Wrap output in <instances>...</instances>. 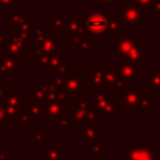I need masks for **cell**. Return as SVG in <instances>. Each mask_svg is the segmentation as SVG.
<instances>
[{"instance_id":"obj_1","label":"cell","mask_w":160,"mask_h":160,"mask_svg":"<svg viewBox=\"0 0 160 160\" xmlns=\"http://www.w3.org/2000/svg\"><path fill=\"white\" fill-rule=\"evenodd\" d=\"M115 94L121 95L122 100V104L118 105V111H144L155 105V100L151 99L149 94L144 92L142 88H122L120 90H116Z\"/></svg>"},{"instance_id":"obj_2","label":"cell","mask_w":160,"mask_h":160,"mask_svg":"<svg viewBox=\"0 0 160 160\" xmlns=\"http://www.w3.org/2000/svg\"><path fill=\"white\" fill-rule=\"evenodd\" d=\"M91 92L94 95L92 104L98 116H111L116 114V94H105L102 88H94Z\"/></svg>"},{"instance_id":"obj_3","label":"cell","mask_w":160,"mask_h":160,"mask_svg":"<svg viewBox=\"0 0 160 160\" xmlns=\"http://www.w3.org/2000/svg\"><path fill=\"white\" fill-rule=\"evenodd\" d=\"M65 92H68L70 100H76V94H82L85 95L88 92V86H86V79L82 76L80 71H68L62 88Z\"/></svg>"},{"instance_id":"obj_4","label":"cell","mask_w":160,"mask_h":160,"mask_svg":"<svg viewBox=\"0 0 160 160\" xmlns=\"http://www.w3.org/2000/svg\"><path fill=\"white\" fill-rule=\"evenodd\" d=\"M84 25L90 36H102L108 30V19L105 12L94 8L84 20Z\"/></svg>"},{"instance_id":"obj_5","label":"cell","mask_w":160,"mask_h":160,"mask_svg":"<svg viewBox=\"0 0 160 160\" xmlns=\"http://www.w3.org/2000/svg\"><path fill=\"white\" fill-rule=\"evenodd\" d=\"M120 156L126 158V160H160V156L155 154V146L150 144L128 145L120 152Z\"/></svg>"},{"instance_id":"obj_6","label":"cell","mask_w":160,"mask_h":160,"mask_svg":"<svg viewBox=\"0 0 160 160\" xmlns=\"http://www.w3.org/2000/svg\"><path fill=\"white\" fill-rule=\"evenodd\" d=\"M120 22L121 26H142L144 25V14L142 9L135 4L121 2L120 11Z\"/></svg>"},{"instance_id":"obj_7","label":"cell","mask_w":160,"mask_h":160,"mask_svg":"<svg viewBox=\"0 0 160 160\" xmlns=\"http://www.w3.org/2000/svg\"><path fill=\"white\" fill-rule=\"evenodd\" d=\"M92 105V100L90 99H82V100H75V104L70 109V128H82L86 122V114L89 108Z\"/></svg>"},{"instance_id":"obj_8","label":"cell","mask_w":160,"mask_h":160,"mask_svg":"<svg viewBox=\"0 0 160 160\" xmlns=\"http://www.w3.org/2000/svg\"><path fill=\"white\" fill-rule=\"evenodd\" d=\"M92 38L88 34H76L74 36H71V41H70V48L75 50V52L78 55H91L92 54Z\"/></svg>"},{"instance_id":"obj_9","label":"cell","mask_w":160,"mask_h":160,"mask_svg":"<svg viewBox=\"0 0 160 160\" xmlns=\"http://www.w3.org/2000/svg\"><path fill=\"white\" fill-rule=\"evenodd\" d=\"M101 70L104 74V84L102 89H115L120 90L125 88V84L119 80L118 75V65H101Z\"/></svg>"},{"instance_id":"obj_10","label":"cell","mask_w":160,"mask_h":160,"mask_svg":"<svg viewBox=\"0 0 160 160\" xmlns=\"http://www.w3.org/2000/svg\"><path fill=\"white\" fill-rule=\"evenodd\" d=\"M148 59H150V55L144 52V44L141 41H138L129 50V52L120 60V62H129L139 66V65H144V61Z\"/></svg>"},{"instance_id":"obj_11","label":"cell","mask_w":160,"mask_h":160,"mask_svg":"<svg viewBox=\"0 0 160 160\" xmlns=\"http://www.w3.org/2000/svg\"><path fill=\"white\" fill-rule=\"evenodd\" d=\"M142 89H146L149 94L160 95V65H155V68L142 78Z\"/></svg>"},{"instance_id":"obj_12","label":"cell","mask_w":160,"mask_h":160,"mask_svg":"<svg viewBox=\"0 0 160 160\" xmlns=\"http://www.w3.org/2000/svg\"><path fill=\"white\" fill-rule=\"evenodd\" d=\"M118 75H119V80L124 84L139 81V78H138L139 70H138V66L134 64L120 62V65H118Z\"/></svg>"},{"instance_id":"obj_13","label":"cell","mask_w":160,"mask_h":160,"mask_svg":"<svg viewBox=\"0 0 160 160\" xmlns=\"http://www.w3.org/2000/svg\"><path fill=\"white\" fill-rule=\"evenodd\" d=\"M64 108L61 106L60 102L54 101V102H46L42 105V115L46 118L49 122H59V120L64 116Z\"/></svg>"},{"instance_id":"obj_14","label":"cell","mask_w":160,"mask_h":160,"mask_svg":"<svg viewBox=\"0 0 160 160\" xmlns=\"http://www.w3.org/2000/svg\"><path fill=\"white\" fill-rule=\"evenodd\" d=\"M84 20L81 19L80 14H71L69 16L68 20H65V25H64V35L66 38H71L75 34H78L82 28H84Z\"/></svg>"},{"instance_id":"obj_15","label":"cell","mask_w":160,"mask_h":160,"mask_svg":"<svg viewBox=\"0 0 160 160\" xmlns=\"http://www.w3.org/2000/svg\"><path fill=\"white\" fill-rule=\"evenodd\" d=\"M138 41H139L138 36H128V38H119V39H116L115 59L116 60H121Z\"/></svg>"},{"instance_id":"obj_16","label":"cell","mask_w":160,"mask_h":160,"mask_svg":"<svg viewBox=\"0 0 160 160\" xmlns=\"http://www.w3.org/2000/svg\"><path fill=\"white\" fill-rule=\"evenodd\" d=\"M108 19V32L110 38L119 39L121 38V22H120V15L119 14H109L106 15Z\"/></svg>"},{"instance_id":"obj_17","label":"cell","mask_w":160,"mask_h":160,"mask_svg":"<svg viewBox=\"0 0 160 160\" xmlns=\"http://www.w3.org/2000/svg\"><path fill=\"white\" fill-rule=\"evenodd\" d=\"M64 155L65 149L62 145L46 146V149L41 151V160H64Z\"/></svg>"},{"instance_id":"obj_18","label":"cell","mask_w":160,"mask_h":160,"mask_svg":"<svg viewBox=\"0 0 160 160\" xmlns=\"http://www.w3.org/2000/svg\"><path fill=\"white\" fill-rule=\"evenodd\" d=\"M104 140L100 138L92 139V140H88L86 141V156L91 158L94 155L102 158L104 156Z\"/></svg>"},{"instance_id":"obj_19","label":"cell","mask_w":160,"mask_h":160,"mask_svg":"<svg viewBox=\"0 0 160 160\" xmlns=\"http://www.w3.org/2000/svg\"><path fill=\"white\" fill-rule=\"evenodd\" d=\"M81 131V139L88 141V140H92L99 138L98 136V131H99V124L96 121H91V122H86L82 128Z\"/></svg>"},{"instance_id":"obj_20","label":"cell","mask_w":160,"mask_h":160,"mask_svg":"<svg viewBox=\"0 0 160 160\" xmlns=\"http://www.w3.org/2000/svg\"><path fill=\"white\" fill-rule=\"evenodd\" d=\"M58 40H59L58 38H52V36L51 38H48V39L42 40L39 44V48L41 49V51L44 54H54L55 50H56V48H58V44H59Z\"/></svg>"},{"instance_id":"obj_21","label":"cell","mask_w":160,"mask_h":160,"mask_svg":"<svg viewBox=\"0 0 160 160\" xmlns=\"http://www.w3.org/2000/svg\"><path fill=\"white\" fill-rule=\"evenodd\" d=\"M48 24L51 25L55 31H60V30L64 29V25H65V16H64L62 14H55V15L52 16V19L48 21Z\"/></svg>"},{"instance_id":"obj_22","label":"cell","mask_w":160,"mask_h":160,"mask_svg":"<svg viewBox=\"0 0 160 160\" xmlns=\"http://www.w3.org/2000/svg\"><path fill=\"white\" fill-rule=\"evenodd\" d=\"M46 140H48V136H46V134L41 132V129H36V132L31 134V136H30V144L31 145H34V144L46 145Z\"/></svg>"},{"instance_id":"obj_23","label":"cell","mask_w":160,"mask_h":160,"mask_svg":"<svg viewBox=\"0 0 160 160\" xmlns=\"http://www.w3.org/2000/svg\"><path fill=\"white\" fill-rule=\"evenodd\" d=\"M148 10H149V14H151V15L160 14V0H154Z\"/></svg>"},{"instance_id":"obj_24","label":"cell","mask_w":160,"mask_h":160,"mask_svg":"<svg viewBox=\"0 0 160 160\" xmlns=\"http://www.w3.org/2000/svg\"><path fill=\"white\" fill-rule=\"evenodd\" d=\"M132 1H134L135 5L140 6L141 9H149V6L151 5V2L154 0H132Z\"/></svg>"},{"instance_id":"obj_25","label":"cell","mask_w":160,"mask_h":160,"mask_svg":"<svg viewBox=\"0 0 160 160\" xmlns=\"http://www.w3.org/2000/svg\"><path fill=\"white\" fill-rule=\"evenodd\" d=\"M70 122H71V119L70 116H62L60 120H59V126L61 129H65V128H70Z\"/></svg>"},{"instance_id":"obj_26","label":"cell","mask_w":160,"mask_h":160,"mask_svg":"<svg viewBox=\"0 0 160 160\" xmlns=\"http://www.w3.org/2000/svg\"><path fill=\"white\" fill-rule=\"evenodd\" d=\"M154 131L158 135H160V121H155V124H154Z\"/></svg>"},{"instance_id":"obj_27","label":"cell","mask_w":160,"mask_h":160,"mask_svg":"<svg viewBox=\"0 0 160 160\" xmlns=\"http://www.w3.org/2000/svg\"><path fill=\"white\" fill-rule=\"evenodd\" d=\"M94 4H98V2H116V0H91Z\"/></svg>"},{"instance_id":"obj_28","label":"cell","mask_w":160,"mask_h":160,"mask_svg":"<svg viewBox=\"0 0 160 160\" xmlns=\"http://www.w3.org/2000/svg\"><path fill=\"white\" fill-rule=\"evenodd\" d=\"M0 160H6V154L0 152Z\"/></svg>"},{"instance_id":"obj_29","label":"cell","mask_w":160,"mask_h":160,"mask_svg":"<svg viewBox=\"0 0 160 160\" xmlns=\"http://www.w3.org/2000/svg\"><path fill=\"white\" fill-rule=\"evenodd\" d=\"M52 1H55V2H62V1H65V0H52Z\"/></svg>"}]
</instances>
